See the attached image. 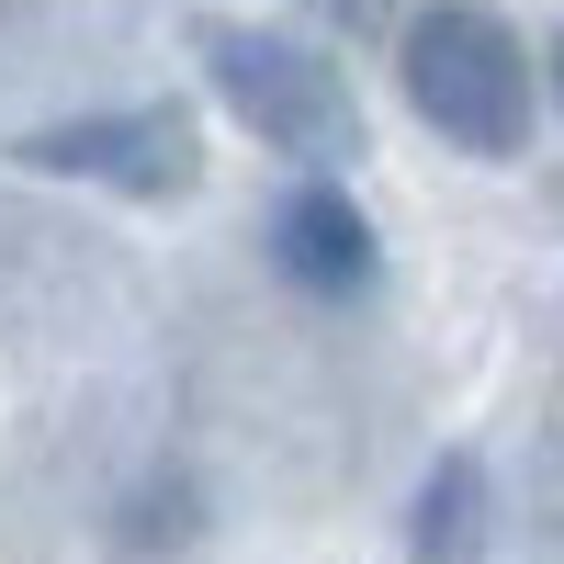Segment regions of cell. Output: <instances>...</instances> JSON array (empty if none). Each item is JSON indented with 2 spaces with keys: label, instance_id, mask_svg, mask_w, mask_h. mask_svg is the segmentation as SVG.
<instances>
[{
  "label": "cell",
  "instance_id": "7a4b0ae2",
  "mask_svg": "<svg viewBox=\"0 0 564 564\" xmlns=\"http://www.w3.org/2000/svg\"><path fill=\"white\" fill-rule=\"evenodd\" d=\"M204 68L226 90V113L271 148H350V90L316 45H282V34H204Z\"/></svg>",
  "mask_w": 564,
  "mask_h": 564
},
{
  "label": "cell",
  "instance_id": "8992f818",
  "mask_svg": "<svg viewBox=\"0 0 564 564\" xmlns=\"http://www.w3.org/2000/svg\"><path fill=\"white\" fill-rule=\"evenodd\" d=\"M553 102H564V34H553Z\"/></svg>",
  "mask_w": 564,
  "mask_h": 564
},
{
  "label": "cell",
  "instance_id": "5b68a950",
  "mask_svg": "<svg viewBox=\"0 0 564 564\" xmlns=\"http://www.w3.org/2000/svg\"><path fill=\"white\" fill-rule=\"evenodd\" d=\"M475 542H486V475H475V463H441L430 497H417L406 553H417V564H475Z\"/></svg>",
  "mask_w": 564,
  "mask_h": 564
},
{
  "label": "cell",
  "instance_id": "277c9868",
  "mask_svg": "<svg viewBox=\"0 0 564 564\" xmlns=\"http://www.w3.org/2000/svg\"><path fill=\"white\" fill-rule=\"evenodd\" d=\"M271 260H282V282L294 294H372V226H361V204L350 193H327V181H305V193H282V215H271Z\"/></svg>",
  "mask_w": 564,
  "mask_h": 564
},
{
  "label": "cell",
  "instance_id": "6da1fadb",
  "mask_svg": "<svg viewBox=\"0 0 564 564\" xmlns=\"http://www.w3.org/2000/svg\"><path fill=\"white\" fill-rule=\"evenodd\" d=\"M406 102L430 113L452 148L508 159L531 135V57H520V34L497 12H463V0L417 12L406 23Z\"/></svg>",
  "mask_w": 564,
  "mask_h": 564
},
{
  "label": "cell",
  "instance_id": "3957f363",
  "mask_svg": "<svg viewBox=\"0 0 564 564\" xmlns=\"http://www.w3.org/2000/svg\"><path fill=\"white\" fill-rule=\"evenodd\" d=\"M23 170H79V181H113V193H193V124L181 113H90V124H57V135H23Z\"/></svg>",
  "mask_w": 564,
  "mask_h": 564
}]
</instances>
